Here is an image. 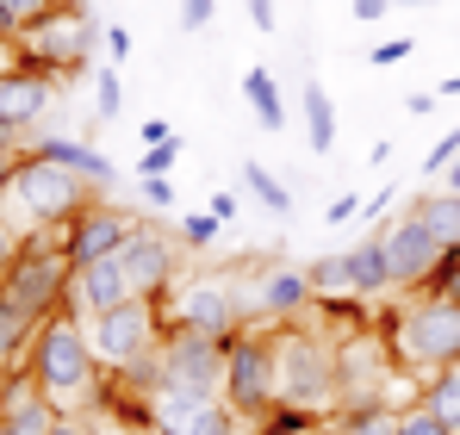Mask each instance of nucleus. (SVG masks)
I'll return each mask as SVG.
<instances>
[{
    "mask_svg": "<svg viewBox=\"0 0 460 435\" xmlns=\"http://www.w3.org/2000/svg\"><path fill=\"white\" fill-rule=\"evenodd\" d=\"M6 193H13V206H19V218H25L31 230H44V224H75V218L87 212V181L69 174V168H57V162H44V155H25V162L13 168Z\"/></svg>",
    "mask_w": 460,
    "mask_h": 435,
    "instance_id": "4",
    "label": "nucleus"
},
{
    "mask_svg": "<svg viewBox=\"0 0 460 435\" xmlns=\"http://www.w3.org/2000/svg\"><path fill=\"white\" fill-rule=\"evenodd\" d=\"M442 181H448V193H455V200H460V162H455V168H448V174H442Z\"/></svg>",
    "mask_w": 460,
    "mask_h": 435,
    "instance_id": "51",
    "label": "nucleus"
},
{
    "mask_svg": "<svg viewBox=\"0 0 460 435\" xmlns=\"http://www.w3.org/2000/svg\"><path fill=\"white\" fill-rule=\"evenodd\" d=\"M349 280H355V298H380V292H392V268H385L380 236H367V243L349 249Z\"/></svg>",
    "mask_w": 460,
    "mask_h": 435,
    "instance_id": "18",
    "label": "nucleus"
},
{
    "mask_svg": "<svg viewBox=\"0 0 460 435\" xmlns=\"http://www.w3.org/2000/svg\"><path fill=\"white\" fill-rule=\"evenodd\" d=\"M100 38H106V25H100L93 13H81V6H57V13H44L31 31H19V50L38 57L44 69H81V63L93 57Z\"/></svg>",
    "mask_w": 460,
    "mask_h": 435,
    "instance_id": "8",
    "label": "nucleus"
},
{
    "mask_svg": "<svg viewBox=\"0 0 460 435\" xmlns=\"http://www.w3.org/2000/svg\"><path fill=\"white\" fill-rule=\"evenodd\" d=\"M13 57H19V50H13V44L0 38V75H13Z\"/></svg>",
    "mask_w": 460,
    "mask_h": 435,
    "instance_id": "50",
    "label": "nucleus"
},
{
    "mask_svg": "<svg viewBox=\"0 0 460 435\" xmlns=\"http://www.w3.org/2000/svg\"><path fill=\"white\" fill-rule=\"evenodd\" d=\"M385 212H392V187H385V193H374V206H367V218H374V224H380Z\"/></svg>",
    "mask_w": 460,
    "mask_h": 435,
    "instance_id": "48",
    "label": "nucleus"
},
{
    "mask_svg": "<svg viewBox=\"0 0 460 435\" xmlns=\"http://www.w3.org/2000/svg\"><path fill=\"white\" fill-rule=\"evenodd\" d=\"M25 155H44V162L69 168V174H81V181H93V187H106V181H112V162H106L93 144H75V138H38Z\"/></svg>",
    "mask_w": 460,
    "mask_h": 435,
    "instance_id": "17",
    "label": "nucleus"
},
{
    "mask_svg": "<svg viewBox=\"0 0 460 435\" xmlns=\"http://www.w3.org/2000/svg\"><path fill=\"white\" fill-rule=\"evenodd\" d=\"M236 423H243V417H236L230 404H218V398H212V404L193 417V430H187V435H236Z\"/></svg>",
    "mask_w": 460,
    "mask_h": 435,
    "instance_id": "28",
    "label": "nucleus"
},
{
    "mask_svg": "<svg viewBox=\"0 0 460 435\" xmlns=\"http://www.w3.org/2000/svg\"><path fill=\"white\" fill-rule=\"evenodd\" d=\"M131 230H137V218H131V212L87 206V212L69 224V243H63V255H69V268L106 262V255H119V249H125V236H131Z\"/></svg>",
    "mask_w": 460,
    "mask_h": 435,
    "instance_id": "13",
    "label": "nucleus"
},
{
    "mask_svg": "<svg viewBox=\"0 0 460 435\" xmlns=\"http://www.w3.org/2000/svg\"><path fill=\"white\" fill-rule=\"evenodd\" d=\"M385 6H392V0H355V19L374 25V19H385Z\"/></svg>",
    "mask_w": 460,
    "mask_h": 435,
    "instance_id": "42",
    "label": "nucleus"
},
{
    "mask_svg": "<svg viewBox=\"0 0 460 435\" xmlns=\"http://www.w3.org/2000/svg\"><path fill=\"white\" fill-rule=\"evenodd\" d=\"M150 435H187L193 430V417L212 404V398H199V392H181V386H150Z\"/></svg>",
    "mask_w": 460,
    "mask_h": 435,
    "instance_id": "16",
    "label": "nucleus"
},
{
    "mask_svg": "<svg viewBox=\"0 0 460 435\" xmlns=\"http://www.w3.org/2000/svg\"><path fill=\"white\" fill-rule=\"evenodd\" d=\"M261 435H317V417H299V411H274Z\"/></svg>",
    "mask_w": 460,
    "mask_h": 435,
    "instance_id": "32",
    "label": "nucleus"
},
{
    "mask_svg": "<svg viewBox=\"0 0 460 435\" xmlns=\"http://www.w3.org/2000/svg\"><path fill=\"white\" fill-rule=\"evenodd\" d=\"M411 218H417L442 249H460V200L455 193H423V200L411 206Z\"/></svg>",
    "mask_w": 460,
    "mask_h": 435,
    "instance_id": "20",
    "label": "nucleus"
},
{
    "mask_svg": "<svg viewBox=\"0 0 460 435\" xmlns=\"http://www.w3.org/2000/svg\"><path fill=\"white\" fill-rule=\"evenodd\" d=\"M168 317H174V330H199V336L230 342L236 324H243V305H236V292H230L225 280H181Z\"/></svg>",
    "mask_w": 460,
    "mask_h": 435,
    "instance_id": "11",
    "label": "nucleus"
},
{
    "mask_svg": "<svg viewBox=\"0 0 460 435\" xmlns=\"http://www.w3.org/2000/svg\"><path fill=\"white\" fill-rule=\"evenodd\" d=\"M144 200H150V206H174V187H168V181H144Z\"/></svg>",
    "mask_w": 460,
    "mask_h": 435,
    "instance_id": "43",
    "label": "nucleus"
},
{
    "mask_svg": "<svg viewBox=\"0 0 460 435\" xmlns=\"http://www.w3.org/2000/svg\"><path fill=\"white\" fill-rule=\"evenodd\" d=\"M392 349H398V361L417 367V373H448V367H460V305L442 298V292L404 305L392 317Z\"/></svg>",
    "mask_w": 460,
    "mask_h": 435,
    "instance_id": "3",
    "label": "nucleus"
},
{
    "mask_svg": "<svg viewBox=\"0 0 460 435\" xmlns=\"http://www.w3.org/2000/svg\"><path fill=\"white\" fill-rule=\"evenodd\" d=\"M243 187H249V193H255L268 212H293V193H287V187H280V181H274L261 162H243Z\"/></svg>",
    "mask_w": 460,
    "mask_h": 435,
    "instance_id": "25",
    "label": "nucleus"
},
{
    "mask_svg": "<svg viewBox=\"0 0 460 435\" xmlns=\"http://www.w3.org/2000/svg\"><path fill=\"white\" fill-rule=\"evenodd\" d=\"M212 236H218V218L212 212H187L181 218V243H187V249H206Z\"/></svg>",
    "mask_w": 460,
    "mask_h": 435,
    "instance_id": "31",
    "label": "nucleus"
},
{
    "mask_svg": "<svg viewBox=\"0 0 460 435\" xmlns=\"http://www.w3.org/2000/svg\"><path fill=\"white\" fill-rule=\"evenodd\" d=\"M355 206H361V200H355V193H342V200L323 212V224H349V218H355Z\"/></svg>",
    "mask_w": 460,
    "mask_h": 435,
    "instance_id": "41",
    "label": "nucleus"
},
{
    "mask_svg": "<svg viewBox=\"0 0 460 435\" xmlns=\"http://www.w3.org/2000/svg\"><path fill=\"white\" fill-rule=\"evenodd\" d=\"M50 435H93V430H87L81 417H57V423H50Z\"/></svg>",
    "mask_w": 460,
    "mask_h": 435,
    "instance_id": "46",
    "label": "nucleus"
},
{
    "mask_svg": "<svg viewBox=\"0 0 460 435\" xmlns=\"http://www.w3.org/2000/svg\"><path fill=\"white\" fill-rule=\"evenodd\" d=\"M206 212L218 218V224H230V218L243 212V200H236V193H212V200H206Z\"/></svg>",
    "mask_w": 460,
    "mask_h": 435,
    "instance_id": "38",
    "label": "nucleus"
},
{
    "mask_svg": "<svg viewBox=\"0 0 460 435\" xmlns=\"http://www.w3.org/2000/svg\"><path fill=\"white\" fill-rule=\"evenodd\" d=\"M93 435H144V430H131V423H119V417H100Z\"/></svg>",
    "mask_w": 460,
    "mask_h": 435,
    "instance_id": "45",
    "label": "nucleus"
},
{
    "mask_svg": "<svg viewBox=\"0 0 460 435\" xmlns=\"http://www.w3.org/2000/svg\"><path fill=\"white\" fill-rule=\"evenodd\" d=\"M423 411H429L442 430H455V435H460V367L436 373V379L423 386Z\"/></svg>",
    "mask_w": 460,
    "mask_h": 435,
    "instance_id": "22",
    "label": "nucleus"
},
{
    "mask_svg": "<svg viewBox=\"0 0 460 435\" xmlns=\"http://www.w3.org/2000/svg\"><path fill=\"white\" fill-rule=\"evenodd\" d=\"M336 398H342V386H336V342H323L311 330L274 336V404L299 411V417H323Z\"/></svg>",
    "mask_w": 460,
    "mask_h": 435,
    "instance_id": "2",
    "label": "nucleus"
},
{
    "mask_svg": "<svg viewBox=\"0 0 460 435\" xmlns=\"http://www.w3.org/2000/svg\"><path fill=\"white\" fill-rule=\"evenodd\" d=\"M392 6H436V0H392Z\"/></svg>",
    "mask_w": 460,
    "mask_h": 435,
    "instance_id": "53",
    "label": "nucleus"
},
{
    "mask_svg": "<svg viewBox=\"0 0 460 435\" xmlns=\"http://www.w3.org/2000/svg\"><path fill=\"white\" fill-rule=\"evenodd\" d=\"M398 411L385 404V398H367V404H349L342 411V435H398Z\"/></svg>",
    "mask_w": 460,
    "mask_h": 435,
    "instance_id": "23",
    "label": "nucleus"
},
{
    "mask_svg": "<svg viewBox=\"0 0 460 435\" xmlns=\"http://www.w3.org/2000/svg\"><path fill=\"white\" fill-rule=\"evenodd\" d=\"M411 50H417V38H385L380 50H374V57H367V63H374V69H392V63H404V57H411Z\"/></svg>",
    "mask_w": 460,
    "mask_h": 435,
    "instance_id": "34",
    "label": "nucleus"
},
{
    "mask_svg": "<svg viewBox=\"0 0 460 435\" xmlns=\"http://www.w3.org/2000/svg\"><path fill=\"white\" fill-rule=\"evenodd\" d=\"M31 330H38V324H31V317H19V311L0 298V361H6V355H13V349H19Z\"/></svg>",
    "mask_w": 460,
    "mask_h": 435,
    "instance_id": "29",
    "label": "nucleus"
},
{
    "mask_svg": "<svg viewBox=\"0 0 460 435\" xmlns=\"http://www.w3.org/2000/svg\"><path fill=\"white\" fill-rule=\"evenodd\" d=\"M380 249H385V268H392V287H429L442 274V262L455 255V249H442L411 212L380 230Z\"/></svg>",
    "mask_w": 460,
    "mask_h": 435,
    "instance_id": "10",
    "label": "nucleus"
},
{
    "mask_svg": "<svg viewBox=\"0 0 460 435\" xmlns=\"http://www.w3.org/2000/svg\"><path fill=\"white\" fill-rule=\"evenodd\" d=\"M181 162V138L174 144H155V149H144L137 155V181H168V168Z\"/></svg>",
    "mask_w": 460,
    "mask_h": 435,
    "instance_id": "27",
    "label": "nucleus"
},
{
    "mask_svg": "<svg viewBox=\"0 0 460 435\" xmlns=\"http://www.w3.org/2000/svg\"><path fill=\"white\" fill-rule=\"evenodd\" d=\"M212 13H218V0H181V25H187V31H206Z\"/></svg>",
    "mask_w": 460,
    "mask_h": 435,
    "instance_id": "35",
    "label": "nucleus"
},
{
    "mask_svg": "<svg viewBox=\"0 0 460 435\" xmlns=\"http://www.w3.org/2000/svg\"><path fill=\"white\" fill-rule=\"evenodd\" d=\"M125 298H137V292H131V280H125V262H119V255L87 262V268L69 274V305H75L81 317H100V311L125 305Z\"/></svg>",
    "mask_w": 460,
    "mask_h": 435,
    "instance_id": "14",
    "label": "nucleus"
},
{
    "mask_svg": "<svg viewBox=\"0 0 460 435\" xmlns=\"http://www.w3.org/2000/svg\"><path fill=\"white\" fill-rule=\"evenodd\" d=\"M225 404L236 417H261L274 404V342H261V336L225 342Z\"/></svg>",
    "mask_w": 460,
    "mask_h": 435,
    "instance_id": "9",
    "label": "nucleus"
},
{
    "mask_svg": "<svg viewBox=\"0 0 460 435\" xmlns=\"http://www.w3.org/2000/svg\"><path fill=\"white\" fill-rule=\"evenodd\" d=\"M93 342H87V324H81V311H57V317H44L38 324V361H31V379H38V392L63 411V417H75L81 411V392L93 386Z\"/></svg>",
    "mask_w": 460,
    "mask_h": 435,
    "instance_id": "1",
    "label": "nucleus"
},
{
    "mask_svg": "<svg viewBox=\"0 0 460 435\" xmlns=\"http://www.w3.org/2000/svg\"><path fill=\"white\" fill-rule=\"evenodd\" d=\"M93 112L100 119H119L125 112V81H119V69H93Z\"/></svg>",
    "mask_w": 460,
    "mask_h": 435,
    "instance_id": "26",
    "label": "nucleus"
},
{
    "mask_svg": "<svg viewBox=\"0 0 460 435\" xmlns=\"http://www.w3.org/2000/svg\"><path fill=\"white\" fill-rule=\"evenodd\" d=\"M87 342H93V355L106 367H137L144 355H155V298H125V305H112V311H100V317H87Z\"/></svg>",
    "mask_w": 460,
    "mask_h": 435,
    "instance_id": "7",
    "label": "nucleus"
},
{
    "mask_svg": "<svg viewBox=\"0 0 460 435\" xmlns=\"http://www.w3.org/2000/svg\"><path fill=\"white\" fill-rule=\"evenodd\" d=\"M404 112H411V119H429V112H436V93H411Z\"/></svg>",
    "mask_w": 460,
    "mask_h": 435,
    "instance_id": "44",
    "label": "nucleus"
},
{
    "mask_svg": "<svg viewBox=\"0 0 460 435\" xmlns=\"http://www.w3.org/2000/svg\"><path fill=\"white\" fill-rule=\"evenodd\" d=\"M0 13L13 19V31H31L44 13H57V0H0Z\"/></svg>",
    "mask_w": 460,
    "mask_h": 435,
    "instance_id": "30",
    "label": "nucleus"
},
{
    "mask_svg": "<svg viewBox=\"0 0 460 435\" xmlns=\"http://www.w3.org/2000/svg\"><path fill=\"white\" fill-rule=\"evenodd\" d=\"M305 280H311V298H317V305H330V292H355V280H349V255H323V262H311Z\"/></svg>",
    "mask_w": 460,
    "mask_h": 435,
    "instance_id": "24",
    "label": "nucleus"
},
{
    "mask_svg": "<svg viewBox=\"0 0 460 435\" xmlns=\"http://www.w3.org/2000/svg\"><path fill=\"white\" fill-rule=\"evenodd\" d=\"M69 255L63 249H50V243H25L19 255H13V268H6V280H0V298L19 311V317H31V324H44V317H57V305L69 298Z\"/></svg>",
    "mask_w": 460,
    "mask_h": 435,
    "instance_id": "5",
    "label": "nucleus"
},
{
    "mask_svg": "<svg viewBox=\"0 0 460 435\" xmlns=\"http://www.w3.org/2000/svg\"><path fill=\"white\" fill-rule=\"evenodd\" d=\"M106 50H112V63H125L131 57V31L125 25H106Z\"/></svg>",
    "mask_w": 460,
    "mask_h": 435,
    "instance_id": "40",
    "label": "nucleus"
},
{
    "mask_svg": "<svg viewBox=\"0 0 460 435\" xmlns=\"http://www.w3.org/2000/svg\"><path fill=\"white\" fill-rule=\"evenodd\" d=\"M13 168H19V162H13V155L0 149V193H6V181H13Z\"/></svg>",
    "mask_w": 460,
    "mask_h": 435,
    "instance_id": "49",
    "label": "nucleus"
},
{
    "mask_svg": "<svg viewBox=\"0 0 460 435\" xmlns=\"http://www.w3.org/2000/svg\"><path fill=\"white\" fill-rule=\"evenodd\" d=\"M155 386L218 398L225 392V342L199 336V330H168V342H155Z\"/></svg>",
    "mask_w": 460,
    "mask_h": 435,
    "instance_id": "6",
    "label": "nucleus"
},
{
    "mask_svg": "<svg viewBox=\"0 0 460 435\" xmlns=\"http://www.w3.org/2000/svg\"><path fill=\"white\" fill-rule=\"evenodd\" d=\"M398 435H455V430H442V423H436L429 411H411V417L398 423Z\"/></svg>",
    "mask_w": 460,
    "mask_h": 435,
    "instance_id": "36",
    "label": "nucleus"
},
{
    "mask_svg": "<svg viewBox=\"0 0 460 435\" xmlns=\"http://www.w3.org/2000/svg\"><path fill=\"white\" fill-rule=\"evenodd\" d=\"M455 162H460V131H448L442 144H436L429 155H423V174H448Z\"/></svg>",
    "mask_w": 460,
    "mask_h": 435,
    "instance_id": "33",
    "label": "nucleus"
},
{
    "mask_svg": "<svg viewBox=\"0 0 460 435\" xmlns=\"http://www.w3.org/2000/svg\"><path fill=\"white\" fill-rule=\"evenodd\" d=\"M155 144H174V125L168 119H144V149H155Z\"/></svg>",
    "mask_w": 460,
    "mask_h": 435,
    "instance_id": "39",
    "label": "nucleus"
},
{
    "mask_svg": "<svg viewBox=\"0 0 460 435\" xmlns=\"http://www.w3.org/2000/svg\"><path fill=\"white\" fill-rule=\"evenodd\" d=\"M13 255H19V249H13V230H0V280H6V268H13Z\"/></svg>",
    "mask_w": 460,
    "mask_h": 435,
    "instance_id": "47",
    "label": "nucleus"
},
{
    "mask_svg": "<svg viewBox=\"0 0 460 435\" xmlns=\"http://www.w3.org/2000/svg\"><path fill=\"white\" fill-rule=\"evenodd\" d=\"M249 19H255V31H274L280 25V6L274 0H249Z\"/></svg>",
    "mask_w": 460,
    "mask_h": 435,
    "instance_id": "37",
    "label": "nucleus"
},
{
    "mask_svg": "<svg viewBox=\"0 0 460 435\" xmlns=\"http://www.w3.org/2000/svg\"><path fill=\"white\" fill-rule=\"evenodd\" d=\"M236 305H243V317H249V311H261V317H293V311H305L317 298H311L305 268H268L255 292H236Z\"/></svg>",
    "mask_w": 460,
    "mask_h": 435,
    "instance_id": "15",
    "label": "nucleus"
},
{
    "mask_svg": "<svg viewBox=\"0 0 460 435\" xmlns=\"http://www.w3.org/2000/svg\"><path fill=\"white\" fill-rule=\"evenodd\" d=\"M442 93H460V75H448V81H442Z\"/></svg>",
    "mask_w": 460,
    "mask_h": 435,
    "instance_id": "52",
    "label": "nucleus"
},
{
    "mask_svg": "<svg viewBox=\"0 0 460 435\" xmlns=\"http://www.w3.org/2000/svg\"><path fill=\"white\" fill-rule=\"evenodd\" d=\"M119 262H125V280H131L137 298H155V292L181 274V249H174V236H168V230H155V224H137V230L125 236Z\"/></svg>",
    "mask_w": 460,
    "mask_h": 435,
    "instance_id": "12",
    "label": "nucleus"
},
{
    "mask_svg": "<svg viewBox=\"0 0 460 435\" xmlns=\"http://www.w3.org/2000/svg\"><path fill=\"white\" fill-rule=\"evenodd\" d=\"M299 112H305V144L323 155V149L336 144V100H330L323 81H305L299 87Z\"/></svg>",
    "mask_w": 460,
    "mask_h": 435,
    "instance_id": "19",
    "label": "nucleus"
},
{
    "mask_svg": "<svg viewBox=\"0 0 460 435\" xmlns=\"http://www.w3.org/2000/svg\"><path fill=\"white\" fill-rule=\"evenodd\" d=\"M243 93H249V112L261 131H287V100H280V81L268 69H249L243 75Z\"/></svg>",
    "mask_w": 460,
    "mask_h": 435,
    "instance_id": "21",
    "label": "nucleus"
}]
</instances>
